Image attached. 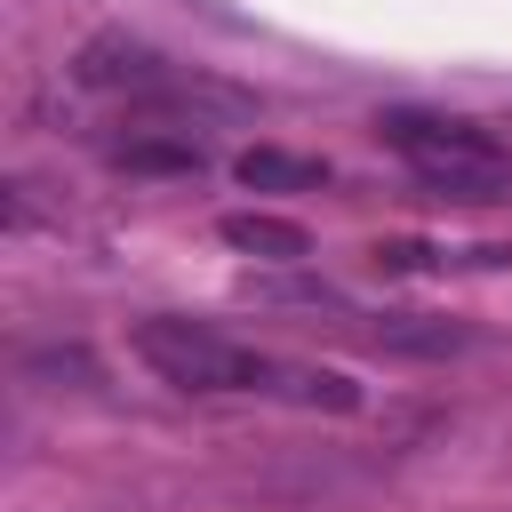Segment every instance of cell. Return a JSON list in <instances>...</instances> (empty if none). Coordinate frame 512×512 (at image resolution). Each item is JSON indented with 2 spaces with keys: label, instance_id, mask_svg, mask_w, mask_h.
Masks as SVG:
<instances>
[{
  "label": "cell",
  "instance_id": "obj_1",
  "mask_svg": "<svg viewBox=\"0 0 512 512\" xmlns=\"http://www.w3.org/2000/svg\"><path fill=\"white\" fill-rule=\"evenodd\" d=\"M376 136L416 168V184L424 192H440V200H504L512 192V160L496 152V136L488 128H472V120H432V112H384L376 120Z\"/></svg>",
  "mask_w": 512,
  "mask_h": 512
},
{
  "label": "cell",
  "instance_id": "obj_2",
  "mask_svg": "<svg viewBox=\"0 0 512 512\" xmlns=\"http://www.w3.org/2000/svg\"><path fill=\"white\" fill-rule=\"evenodd\" d=\"M136 360L176 392H248L256 352L200 320H136Z\"/></svg>",
  "mask_w": 512,
  "mask_h": 512
},
{
  "label": "cell",
  "instance_id": "obj_3",
  "mask_svg": "<svg viewBox=\"0 0 512 512\" xmlns=\"http://www.w3.org/2000/svg\"><path fill=\"white\" fill-rule=\"evenodd\" d=\"M168 56L160 48H144V40H128V32H96L88 48H80V80L88 88H120V96H152V88H168Z\"/></svg>",
  "mask_w": 512,
  "mask_h": 512
},
{
  "label": "cell",
  "instance_id": "obj_4",
  "mask_svg": "<svg viewBox=\"0 0 512 512\" xmlns=\"http://www.w3.org/2000/svg\"><path fill=\"white\" fill-rule=\"evenodd\" d=\"M224 248H240V256H256V264H304V256H312V232L288 224V216L240 208V216H224Z\"/></svg>",
  "mask_w": 512,
  "mask_h": 512
},
{
  "label": "cell",
  "instance_id": "obj_5",
  "mask_svg": "<svg viewBox=\"0 0 512 512\" xmlns=\"http://www.w3.org/2000/svg\"><path fill=\"white\" fill-rule=\"evenodd\" d=\"M232 168H240V184H256V192H320V184H328V160H312V152H272V144L240 152Z\"/></svg>",
  "mask_w": 512,
  "mask_h": 512
},
{
  "label": "cell",
  "instance_id": "obj_6",
  "mask_svg": "<svg viewBox=\"0 0 512 512\" xmlns=\"http://www.w3.org/2000/svg\"><path fill=\"white\" fill-rule=\"evenodd\" d=\"M112 160L136 168V176H200V168H208V152H200L192 136H128Z\"/></svg>",
  "mask_w": 512,
  "mask_h": 512
},
{
  "label": "cell",
  "instance_id": "obj_7",
  "mask_svg": "<svg viewBox=\"0 0 512 512\" xmlns=\"http://www.w3.org/2000/svg\"><path fill=\"white\" fill-rule=\"evenodd\" d=\"M368 344H392V352H456L464 336H456V328H440V320H432V328H424V320H376V328H368Z\"/></svg>",
  "mask_w": 512,
  "mask_h": 512
},
{
  "label": "cell",
  "instance_id": "obj_8",
  "mask_svg": "<svg viewBox=\"0 0 512 512\" xmlns=\"http://www.w3.org/2000/svg\"><path fill=\"white\" fill-rule=\"evenodd\" d=\"M48 376H72V384H96V360H88L80 344H64V352H24V384H48Z\"/></svg>",
  "mask_w": 512,
  "mask_h": 512
},
{
  "label": "cell",
  "instance_id": "obj_9",
  "mask_svg": "<svg viewBox=\"0 0 512 512\" xmlns=\"http://www.w3.org/2000/svg\"><path fill=\"white\" fill-rule=\"evenodd\" d=\"M376 264H384V272H424V264H432V248H424V240H384V248H376Z\"/></svg>",
  "mask_w": 512,
  "mask_h": 512
}]
</instances>
